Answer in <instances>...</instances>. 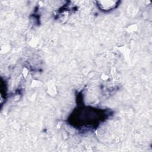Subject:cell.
Listing matches in <instances>:
<instances>
[{
  "instance_id": "1",
  "label": "cell",
  "mask_w": 152,
  "mask_h": 152,
  "mask_svg": "<svg viewBox=\"0 0 152 152\" xmlns=\"http://www.w3.org/2000/svg\"><path fill=\"white\" fill-rule=\"evenodd\" d=\"M97 6L98 8L104 12L111 11L113 9H115L118 5V1H97Z\"/></svg>"
}]
</instances>
